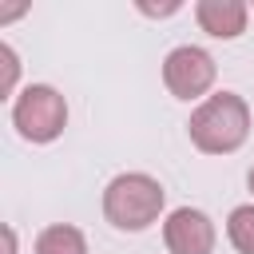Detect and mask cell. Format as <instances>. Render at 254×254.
Returning <instances> with one entry per match:
<instances>
[{"label":"cell","instance_id":"7a4b0ae2","mask_svg":"<svg viewBox=\"0 0 254 254\" xmlns=\"http://www.w3.org/2000/svg\"><path fill=\"white\" fill-rule=\"evenodd\" d=\"M163 202H167V190L155 175H143V171H127V175H115L103 190V218L115 226V230H147L151 222H159L163 214Z\"/></svg>","mask_w":254,"mask_h":254},{"label":"cell","instance_id":"52a82bcc","mask_svg":"<svg viewBox=\"0 0 254 254\" xmlns=\"http://www.w3.org/2000/svg\"><path fill=\"white\" fill-rule=\"evenodd\" d=\"M36 254H87V238L71 222H52L36 234Z\"/></svg>","mask_w":254,"mask_h":254},{"label":"cell","instance_id":"9c48e42d","mask_svg":"<svg viewBox=\"0 0 254 254\" xmlns=\"http://www.w3.org/2000/svg\"><path fill=\"white\" fill-rule=\"evenodd\" d=\"M0 60H4V79H0V99H12L16 91V75H20V56L12 44H0Z\"/></svg>","mask_w":254,"mask_h":254},{"label":"cell","instance_id":"ba28073f","mask_svg":"<svg viewBox=\"0 0 254 254\" xmlns=\"http://www.w3.org/2000/svg\"><path fill=\"white\" fill-rule=\"evenodd\" d=\"M226 234H230V246H234L238 254H254V202L230 210V218H226Z\"/></svg>","mask_w":254,"mask_h":254},{"label":"cell","instance_id":"5b68a950","mask_svg":"<svg viewBox=\"0 0 254 254\" xmlns=\"http://www.w3.org/2000/svg\"><path fill=\"white\" fill-rule=\"evenodd\" d=\"M163 242H167L171 254H214L218 234H214V222H210L202 210L179 206V210H171L167 222H163Z\"/></svg>","mask_w":254,"mask_h":254},{"label":"cell","instance_id":"8992f818","mask_svg":"<svg viewBox=\"0 0 254 254\" xmlns=\"http://www.w3.org/2000/svg\"><path fill=\"white\" fill-rule=\"evenodd\" d=\"M194 20L202 32H210L214 40H238L246 32L250 8L242 0H198L194 4Z\"/></svg>","mask_w":254,"mask_h":254},{"label":"cell","instance_id":"6da1fadb","mask_svg":"<svg viewBox=\"0 0 254 254\" xmlns=\"http://www.w3.org/2000/svg\"><path fill=\"white\" fill-rule=\"evenodd\" d=\"M187 131L202 155H230L250 135V107L238 91H214L190 111Z\"/></svg>","mask_w":254,"mask_h":254},{"label":"cell","instance_id":"30bf717a","mask_svg":"<svg viewBox=\"0 0 254 254\" xmlns=\"http://www.w3.org/2000/svg\"><path fill=\"white\" fill-rule=\"evenodd\" d=\"M179 8H183L179 0H171V4H159V8H155V4H139V12H147V16H171V12H179Z\"/></svg>","mask_w":254,"mask_h":254},{"label":"cell","instance_id":"8fae6325","mask_svg":"<svg viewBox=\"0 0 254 254\" xmlns=\"http://www.w3.org/2000/svg\"><path fill=\"white\" fill-rule=\"evenodd\" d=\"M4 246H8L4 254H16V230L12 226H4Z\"/></svg>","mask_w":254,"mask_h":254},{"label":"cell","instance_id":"3957f363","mask_svg":"<svg viewBox=\"0 0 254 254\" xmlns=\"http://www.w3.org/2000/svg\"><path fill=\"white\" fill-rule=\"evenodd\" d=\"M12 127L28 143H52L67 127V103L52 83H28L12 99Z\"/></svg>","mask_w":254,"mask_h":254},{"label":"cell","instance_id":"277c9868","mask_svg":"<svg viewBox=\"0 0 254 254\" xmlns=\"http://www.w3.org/2000/svg\"><path fill=\"white\" fill-rule=\"evenodd\" d=\"M214 75H218L214 56L198 44H179L163 60V83L175 99H202L214 87Z\"/></svg>","mask_w":254,"mask_h":254},{"label":"cell","instance_id":"7c38bea8","mask_svg":"<svg viewBox=\"0 0 254 254\" xmlns=\"http://www.w3.org/2000/svg\"><path fill=\"white\" fill-rule=\"evenodd\" d=\"M246 187H250V194H254V167H250V175H246Z\"/></svg>","mask_w":254,"mask_h":254}]
</instances>
